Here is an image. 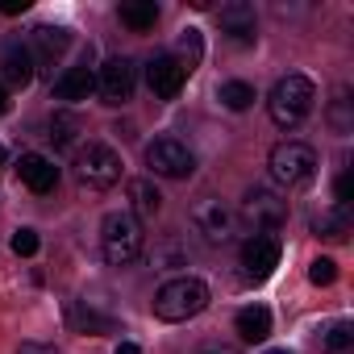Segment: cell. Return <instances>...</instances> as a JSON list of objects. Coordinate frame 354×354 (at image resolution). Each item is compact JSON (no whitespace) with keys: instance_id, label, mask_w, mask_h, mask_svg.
<instances>
[{"instance_id":"cell-7","label":"cell","mask_w":354,"mask_h":354,"mask_svg":"<svg viewBox=\"0 0 354 354\" xmlns=\"http://www.w3.org/2000/svg\"><path fill=\"white\" fill-rule=\"evenodd\" d=\"M192 225H196V234H201L205 242L225 246V242H234V234H238V213H234L225 201L205 196V201L192 205Z\"/></svg>"},{"instance_id":"cell-27","label":"cell","mask_w":354,"mask_h":354,"mask_svg":"<svg viewBox=\"0 0 354 354\" xmlns=\"http://www.w3.org/2000/svg\"><path fill=\"white\" fill-rule=\"evenodd\" d=\"M308 279H313L317 288H329V283L337 279V263H333V259H325V254H321V259H313V263H308Z\"/></svg>"},{"instance_id":"cell-3","label":"cell","mask_w":354,"mask_h":354,"mask_svg":"<svg viewBox=\"0 0 354 354\" xmlns=\"http://www.w3.org/2000/svg\"><path fill=\"white\" fill-rule=\"evenodd\" d=\"M267 167H271V180L279 184V188H304V184H313V175H317V150L308 146V142H279L275 150H271V158H267Z\"/></svg>"},{"instance_id":"cell-34","label":"cell","mask_w":354,"mask_h":354,"mask_svg":"<svg viewBox=\"0 0 354 354\" xmlns=\"http://www.w3.org/2000/svg\"><path fill=\"white\" fill-rule=\"evenodd\" d=\"M117 354H142V350H138L133 342H121V346H117Z\"/></svg>"},{"instance_id":"cell-36","label":"cell","mask_w":354,"mask_h":354,"mask_svg":"<svg viewBox=\"0 0 354 354\" xmlns=\"http://www.w3.org/2000/svg\"><path fill=\"white\" fill-rule=\"evenodd\" d=\"M271 354H292V350H271Z\"/></svg>"},{"instance_id":"cell-20","label":"cell","mask_w":354,"mask_h":354,"mask_svg":"<svg viewBox=\"0 0 354 354\" xmlns=\"http://www.w3.org/2000/svg\"><path fill=\"white\" fill-rule=\"evenodd\" d=\"M121 26H129L133 34H146L158 26V5L154 0H121V9H117Z\"/></svg>"},{"instance_id":"cell-12","label":"cell","mask_w":354,"mask_h":354,"mask_svg":"<svg viewBox=\"0 0 354 354\" xmlns=\"http://www.w3.org/2000/svg\"><path fill=\"white\" fill-rule=\"evenodd\" d=\"M184 71H180V63H175L171 55H154L150 63H146V84H150V92L158 96V100H175L184 92Z\"/></svg>"},{"instance_id":"cell-30","label":"cell","mask_w":354,"mask_h":354,"mask_svg":"<svg viewBox=\"0 0 354 354\" xmlns=\"http://www.w3.org/2000/svg\"><path fill=\"white\" fill-rule=\"evenodd\" d=\"M17 354H63L59 346H50V342H21L17 346Z\"/></svg>"},{"instance_id":"cell-5","label":"cell","mask_w":354,"mask_h":354,"mask_svg":"<svg viewBox=\"0 0 354 354\" xmlns=\"http://www.w3.org/2000/svg\"><path fill=\"white\" fill-rule=\"evenodd\" d=\"M75 180L92 192H104L121 180V154L104 142H88L75 150Z\"/></svg>"},{"instance_id":"cell-25","label":"cell","mask_w":354,"mask_h":354,"mask_svg":"<svg viewBox=\"0 0 354 354\" xmlns=\"http://www.w3.org/2000/svg\"><path fill=\"white\" fill-rule=\"evenodd\" d=\"M354 100H350V88H337V96L329 100V125H333V133H350L354 129Z\"/></svg>"},{"instance_id":"cell-11","label":"cell","mask_w":354,"mask_h":354,"mask_svg":"<svg viewBox=\"0 0 354 354\" xmlns=\"http://www.w3.org/2000/svg\"><path fill=\"white\" fill-rule=\"evenodd\" d=\"M221 21V34L238 46H250L259 38V17H254V5H246V0H230V5H221L217 13Z\"/></svg>"},{"instance_id":"cell-17","label":"cell","mask_w":354,"mask_h":354,"mask_svg":"<svg viewBox=\"0 0 354 354\" xmlns=\"http://www.w3.org/2000/svg\"><path fill=\"white\" fill-rule=\"evenodd\" d=\"M67 317H71V325H75L80 333H117V317L100 313L92 300H71Z\"/></svg>"},{"instance_id":"cell-29","label":"cell","mask_w":354,"mask_h":354,"mask_svg":"<svg viewBox=\"0 0 354 354\" xmlns=\"http://www.w3.org/2000/svg\"><path fill=\"white\" fill-rule=\"evenodd\" d=\"M337 209H350V196H354V180H350V171H342L337 175Z\"/></svg>"},{"instance_id":"cell-22","label":"cell","mask_w":354,"mask_h":354,"mask_svg":"<svg viewBox=\"0 0 354 354\" xmlns=\"http://www.w3.org/2000/svg\"><path fill=\"white\" fill-rule=\"evenodd\" d=\"M80 133H84V121L75 113H55L50 117V142H55V150H80Z\"/></svg>"},{"instance_id":"cell-28","label":"cell","mask_w":354,"mask_h":354,"mask_svg":"<svg viewBox=\"0 0 354 354\" xmlns=\"http://www.w3.org/2000/svg\"><path fill=\"white\" fill-rule=\"evenodd\" d=\"M38 230H17L13 234V254H21V259H30V254H38Z\"/></svg>"},{"instance_id":"cell-15","label":"cell","mask_w":354,"mask_h":354,"mask_svg":"<svg viewBox=\"0 0 354 354\" xmlns=\"http://www.w3.org/2000/svg\"><path fill=\"white\" fill-rule=\"evenodd\" d=\"M125 201H129V217L133 221H154L162 209V192L154 188V180H129L125 184Z\"/></svg>"},{"instance_id":"cell-26","label":"cell","mask_w":354,"mask_h":354,"mask_svg":"<svg viewBox=\"0 0 354 354\" xmlns=\"http://www.w3.org/2000/svg\"><path fill=\"white\" fill-rule=\"evenodd\" d=\"M350 346H354V325H350V321L329 325V333H325V350H329V354H346Z\"/></svg>"},{"instance_id":"cell-23","label":"cell","mask_w":354,"mask_h":354,"mask_svg":"<svg viewBox=\"0 0 354 354\" xmlns=\"http://www.w3.org/2000/svg\"><path fill=\"white\" fill-rule=\"evenodd\" d=\"M313 234L317 238H325V242H342L346 234H350V209H325L317 221H313Z\"/></svg>"},{"instance_id":"cell-33","label":"cell","mask_w":354,"mask_h":354,"mask_svg":"<svg viewBox=\"0 0 354 354\" xmlns=\"http://www.w3.org/2000/svg\"><path fill=\"white\" fill-rule=\"evenodd\" d=\"M9 113V92H5V84H0V117Z\"/></svg>"},{"instance_id":"cell-13","label":"cell","mask_w":354,"mask_h":354,"mask_svg":"<svg viewBox=\"0 0 354 354\" xmlns=\"http://www.w3.org/2000/svg\"><path fill=\"white\" fill-rule=\"evenodd\" d=\"M0 75H5L9 88H30L34 75H38V63H34V50L26 42H9L0 50Z\"/></svg>"},{"instance_id":"cell-31","label":"cell","mask_w":354,"mask_h":354,"mask_svg":"<svg viewBox=\"0 0 354 354\" xmlns=\"http://www.w3.org/2000/svg\"><path fill=\"white\" fill-rule=\"evenodd\" d=\"M26 9H30V0H0V13H5V17H17Z\"/></svg>"},{"instance_id":"cell-21","label":"cell","mask_w":354,"mask_h":354,"mask_svg":"<svg viewBox=\"0 0 354 354\" xmlns=\"http://www.w3.org/2000/svg\"><path fill=\"white\" fill-rule=\"evenodd\" d=\"M175 63H180V71L188 75V71H196L201 67V59H205V38H201V30H180V38H175V55H171Z\"/></svg>"},{"instance_id":"cell-18","label":"cell","mask_w":354,"mask_h":354,"mask_svg":"<svg viewBox=\"0 0 354 354\" xmlns=\"http://www.w3.org/2000/svg\"><path fill=\"white\" fill-rule=\"evenodd\" d=\"M234 329H238V337L242 342H267L271 337V313L263 308V304H246L238 317H234Z\"/></svg>"},{"instance_id":"cell-32","label":"cell","mask_w":354,"mask_h":354,"mask_svg":"<svg viewBox=\"0 0 354 354\" xmlns=\"http://www.w3.org/2000/svg\"><path fill=\"white\" fill-rule=\"evenodd\" d=\"M201 354H238L234 346H225V342H205L201 346Z\"/></svg>"},{"instance_id":"cell-8","label":"cell","mask_w":354,"mask_h":354,"mask_svg":"<svg viewBox=\"0 0 354 354\" xmlns=\"http://www.w3.org/2000/svg\"><path fill=\"white\" fill-rule=\"evenodd\" d=\"M242 221L254 230V234H275L283 221H288V205L271 192V188H250L242 196Z\"/></svg>"},{"instance_id":"cell-14","label":"cell","mask_w":354,"mask_h":354,"mask_svg":"<svg viewBox=\"0 0 354 354\" xmlns=\"http://www.w3.org/2000/svg\"><path fill=\"white\" fill-rule=\"evenodd\" d=\"M17 175H21V184H26L34 196H50V192L59 188V167H55L46 154H21Z\"/></svg>"},{"instance_id":"cell-6","label":"cell","mask_w":354,"mask_h":354,"mask_svg":"<svg viewBox=\"0 0 354 354\" xmlns=\"http://www.w3.org/2000/svg\"><path fill=\"white\" fill-rule=\"evenodd\" d=\"M146 167L162 180H188L196 171V154L180 142V138H154L146 146Z\"/></svg>"},{"instance_id":"cell-2","label":"cell","mask_w":354,"mask_h":354,"mask_svg":"<svg viewBox=\"0 0 354 354\" xmlns=\"http://www.w3.org/2000/svg\"><path fill=\"white\" fill-rule=\"evenodd\" d=\"M209 308V283L196 275H180L158 288L154 296V317L158 321H192Z\"/></svg>"},{"instance_id":"cell-19","label":"cell","mask_w":354,"mask_h":354,"mask_svg":"<svg viewBox=\"0 0 354 354\" xmlns=\"http://www.w3.org/2000/svg\"><path fill=\"white\" fill-rule=\"evenodd\" d=\"M67 46H71V34H67V30H59V26H38V30H34V46H30V50H38V55H34V63H55Z\"/></svg>"},{"instance_id":"cell-4","label":"cell","mask_w":354,"mask_h":354,"mask_svg":"<svg viewBox=\"0 0 354 354\" xmlns=\"http://www.w3.org/2000/svg\"><path fill=\"white\" fill-rule=\"evenodd\" d=\"M142 221H133L129 213H109L100 225V250L109 267H129L142 254Z\"/></svg>"},{"instance_id":"cell-9","label":"cell","mask_w":354,"mask_h":354,"mask_svg":"<svg viewBox=\"0 0 354 354\" xmlns=\"http://www.w3.org/2000/svg\"><path fill=\"white\" fill-rule=\"evenodd\" d=\"M133 88H138V63L125 59V55L109 59V63L96 71V92H100L104 104H125V100H133Z\"/></svg>"},{"instance_id":"cell-10","label":"cell","mask_w":354,"mask_h":354,"mask_svg":"<svg viewBox=\"0 0 354 354\" xmlns=\"http://www.w3.org/2000/svg\"><path fill=\"white\" fill-rule=\"evenodd\" d=\"M279 267V238L275 234H254L242 242V271L250 283H263Z\"/></svg>"},{"instance_id":"cell-1","label":"cell","mask_w":354,"mask_h":354,"mask_svg":"<svg viewBox=\"0 0 354 354\" xmlns=\"http://www.w3.org/2000/svg\"><path fill=\"white\" fill-rule=\"evenodd\" d=\"M313 100H317L313 80L300 75V71H292V75H283V80L271 88L267 113H271V121H275L279 129H296V125H304V117L313 113Z\"/></svg>"},{"instance_id":"cell-16","label":"cell","mask_w":354,"mask_h":354,"mask_svg":"<svg viewBox=\"0 0 354 354\" xmlns=\"http://www.w3.org/2000/svg\"><path fill=\"white\" fill-rule=\"evenodd\" d=\"M96 92V71L88 67V63H80V67H67L59 80H55V96L59 100H67V104H75V100H88Z\"/></svg>"},{"instance_id":"cell-24","label":"cell","mask_w":354,"mask_h":354,"mask_svg":"<svg viewBox=\"0 0 354 354\" xmlns=\"http://www.w3.org/2000/svg\"><path fill=\"white\" fill-rule=\"evenodd\" d=\"M217 100H221L230 113H246V109L254 104V88H250L246 80H230V84L217 88Z\"/></svg>"},{"instance_id":"cell-35","label":"cell","mask_w":354,"mask_h":354,"mask_svg":"<svg viewBox=\"0 0 354 354\" xmlns=\"http://www.w3.org/2000/svg\"><path fill=\"white\" fill-rule=\"evenodd\" d=\"M0 167H5V146H0Z\"/></svg>"}]
</instances>
